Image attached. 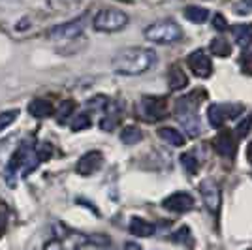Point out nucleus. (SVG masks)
<instances>
[{
    "instance_id": "4be33fe9",
    "label": "nucleus",
    "mask_w": 252,
    "mask_h": 250,
    "mask_svg": "<svg viewBox=\"0 0 252 250\" xmlns=\"http://www.w3.org/2000/svg\"><path fill=\"white\" fill-rule=\"evenodd\" d=\"M211 51L215 53L217 57H230L231 45L226 42V40L219 38V40H213V42H211Z\"/></svg>"
},
{
    "instance_id": "bb28decb",
    "label": "nucleus",
    "mask_w": 252,
    "mask_h": 250,
    "mask_svg": "<svg viewBox=\"0 0 252 250\" xmlns=\"http://www.w3.org/2000/svg\"><path fill=\"white\" fill-rule=\"evenodd\" d=\"M251 126H252V117H251V115H247L241 123L237 125V128H235V134H237L239 137L247 136V134H249V130H251Z\"/></svg>"
},
{
    "instance_id": "c85d7f7f",
    "label": "nucleus",
    "mask_w": 252,
    "mask_h": 250,
    "mask_svg": "<svg viewBox=\"0 0 252 250\" xmlns=\"http://www.w3.org/2000/svg\"><path fill=\"white\" fill-rule=\"evenodd\" d=\"M117 125V115H111V117H104V121H102V128L104 130H113Z\"/></svg>"
},
{
    "instance_id": "f3484780",
    "label": "nucleus",
    "mask_w": 252,
    "mask_h": 250,
    "mask_svg": "<svg viewBox=\"0 0 252 250\" xmlns=\"http://www.w3.org/2000/svg\"><path fill=\"white\" fill-rule=\"evenodd\" d=\"M168 85L171 91H179V89H185L187 85H189V77H187V73L183 72L179 66H173L171 70H169V75H168Z\"/></svg>"
},
{
    "instance_id": "a878e982",
    "label": "nucleus",
    "mask_w": 252,
    "mask_h": 250,
    "mask_svg": "<svg viewBox=\"0 0 252 250\" xmlns=\"http://www.w3.org/2000/svg\"><path fill=\"white\" fill-rule=\"evenodd\" d=\"M74 102L72 100H66V102H63L61 104V107H59V111H57V119H59V123H64L70 115H72V111H74Z\"/></svg>"
},
{
    "instance_id": "393cba45",
    "label": "nucleus",
    "mask_w": 252,
    "mask_h": 250,
    "mask_svg": "<svg viewBox=\"0 0 252 250\" xmlns=\"http://www.w3.org/2000/svg\"><path fill=\"white\" fill-rule=\"evenodd\" d=\"M91 125H93V121H91V117L89 115H77L75 117V121L72 123V130L74 132H79V130H87V128H91Z\"/></svg>"
},
{
    "instance_id": "ddd939ff",
    "label": "nucleus",
    "mask_w": 252,
    "mask_h": 250,
    "mask_svg": "<svg viewBox=\"0 0 252 250\" xmlns=\"http://www.w3.org/2000/svg\"><path fill=\"white\" fill-rule=\"evenodd\" d=\"M29 113L34 117V119H45V117H51L55 113L53 109V104L49 100H42V98H36L29 104Z\"/></svg>"
},
{
    "instance_id": "f03ea898",
    "label": "nucleus",
    "mask_w": 252,
    "mask_h": 250,
    "mask_svg": "<svg viewBox=\"0 0 252 250\" xmlns=\"http://www.w3.org/2000/svg\"><path fill=\"white\" fill-rule=\"evenodd\" d=\"M145 38L155 43H175L183 38V29L173 21H158L145 29Z\"/></svg>"
},
{
    "instance_id": "0eeeda50",
    "label": "nucleus",
    "mask_w": 252,
    "mask_h": 250,
    "mask_svg": "<svg viewBox=\"0 0 252 250\" xmlns=\"http://www.w3.org/2000/svg\"><path fill=\"white\" fill-rule=\"evenodd\" d=\"M141 111L147 117V121H160L168 113V102H166V98L145 96L141 100Z\"/></svg>"
},
{
    "instance_id": "6e6552de",
    "label": "nucleus",
    "mask_w": 252,
    "mask_h": 250,
    "mask_svg": "<svg viewBox=\"0 0 252 250\" xmlns=\"http://www.w3.org/2000/svg\"><path fill=\"white\" fill-rule=\"evenodd\" d=\"M200 192L205 207L209 209L211 213H219V209H220V187L213 179H205V181H201Z\"/></svg>"
},
{
    "instance_id": "aec40b11",
    "label": "nucleus",
    "mask_w": 252,
    "mask_h": 250,
    "mask_svg": "<svg viewBox=\"0 0 252 250\" xmlns=\"http://www.w3.org/2000/svg\"><path fill=\"white\" fill-rule=\"evenodd\" d=\"M141 137H143V132L137 126H126L121 132V141L126 143V145H136V143L141 141Z\"/></svg>"
},
{
    "instance_id": "7c9ffc66",
    "label": "nucleus",
    "mask_w": 252,
    "mask_h": 250,
    "mask_svg": "<svg viewBox=\"0 0 252 250\" xmlns=\"http://www.w3.org/2000/svg\"><path fill=\"white\" fill-rule=\"evenodd\" d=\"M247 158H249V162L252 164V141L249 143V147H247Z\"/></svg>"
},
{
    "instance_id": "a211bd4d",
    "label": "nucleus",
    "mask_w": 252,
    "mask_h": 250,
    "mask_svg": "<svg viewBox=\"0 0 252 250\" xmlns=\"http://www.w3.org/2000/svg\"><path fill=\"white\" fill-rule=\"evenodd\" d=\"M158 136L162 137L166 143H169V145H173V147L185 145V136H183L179 130H175V128H169V126L160 128V130H158Z\"/></svg>"
},
{
    "instance_id": "2f4dec72",
    "label": "nucleus",
    "mask_w": 252,
    "mask_h": 250,
    "mask_svg": "<svg viewBox=\"0 0 252 250\" xmlns=\"http://www.w3.org/2000/svg\"><path fill=\"white\" fill-rule=\"evenodd\" d=\"M4 215H0V231H2V228H4Z\"/></svg>"
},
{
    "instance_id": "6ab92c4d",
    "label": "nucleus",
    "mask_w": 252,
    "mask_h": 250,
    "mask_svg": "<svg viewBox=\"0 0 252 250\" xmlns=\"http://www.w3.org/2000/svg\"><path fill=\"white\" fill-rule=\"evenodd\" d=\"M185 17L189 21L200 25V23H205L209 19V10L207 8H201V6H187L185 8Z\"/></svg>"
},
{
    "instance_id": "9d476101",
    "label": "nucleus",
    "mask_w": 252,
    "mask_h": 250,
    "mask_svg": "<svg viewBox=\"0 0 252 250\" xmlns=\"http://www.w3.org/2000/svg\"><path fill=\"white\" fill-rule=\"evenodd\" d=\"M189 68L190 72L198 77H209L213 72V64L211 59L203 51H194L189 57Z\"/></svg>"
},
{
    "instance_id": "20e7f679",
    "label": "nucleus",
    "mask_w": 252,
    "mask_h": 250,
    "mask_svg": "<svg viewBox=\"0 0 252 250\" xmlns=\"http://www.w3.org/2000/svg\"><path fill=\"white\" fill-rule=\"evenodd\" d=\"M243 105L239 104H213L207 109V119L213 128H220L228 119H235L243 113Z\"/></svg>"
},
{
    "instance_id": "2eb2a0df",
    "label": "nucleus",
    "mask_w": 252,
    "mask_h": 250,
    "mask_svg": "<svg viewBox=\"0 0 252 250\" xmlns=\"http://www.w3.org/2000/svg\"><path fill=\"white\" fill-rule=\"evenodd\" d=\"M233 40L239 47H249L252 43V23L233 27Z\"/></svg>"
},
{
    "instance_id": "5701e85b",
    "label": "nucleus",
    "mask_w": 252,
    "mask_h": 250,
    "mask_svg": "<svg viewBox=\"0 0 252 250\" xmlns=\"http://www.w3.org/2000/svg\"><path fill=\"white\" fill-rule=\"evenodd\" d=\"M171 239L179 243V245H185V247H192L194 245V239H192V233H190V229L187 226H183L181 229H177L173 235H171Z\"/></svg>"
},
{
    "instance_id": "473e14b6",
    "label": "nucleus",
    "mask_w": 252,
    "mask_h": 250,
    "mask_svg": "<svg viewBox=\"0 0 252 250\" xmlns=\"http://www.w3.org/2000/svg\"><path fill=\"white\" fill-rule=\"evenodd\" d=\"M243 2H245L247 6H251V8H252V0H243Z\"/></svg>"
},
{
    "instance_id": "423d86ee",
    "label": "nucleus",
    "mask_w": 252,
    "mask_h": 250,
    "mask_svg": "<svg viewBox=\"0 0 252 250\" xmlns=\"http://www.w3.org/2000/svg\"><path fill=\"white\" fill-rule=\"evenodd\" d=\"M102 164H104V155L100 151H89V153H85L83 156L77 160L75 171L79 175H83V177H89V175L96 173L102 167Z\"/></svg>"
},
{
    "instance_id": "dca6fc26",
    "label": "nucleus",
    "mask_w": 252,
    "mask_h": 250,
    "mask_svg": "<svg viewBox=\"0 0 252 250\" xmlns=\"http://www.w3.org/2000/svg\"><path fill=\"white\" fill-rule=\"evenodd\" d=\"M177 117H179V123H181V126L185 128V132H187L190 137H196L198 134H200L201 125H200V121H198V117H196V113L177 115Z\"/></svg>"
},
{
    "instance_id": "4468645a",
    "label": "nucleus",
    "mask_w": 252,
    "mask_h": 250,
    "mask_svg": "<svg viewBox=\"0 0 252 250\" xmlns=\"http://www.w3.org/2000/svg\"><path fill=\"white\" fill-rule=\"evenodd\" d=\"M128 229H130V233L136 235V237H151V235L155 233V226H153L151 222H147V220H143V219H137V217H134V219L130 220Z\"/></svg>"
},
{
    "instance_id": "cd10ccee",
    "label": "nucleus",
    "mask_w": 252,
    "mask_h": 250,
    "mask_svg": "<svg viewBox=\"0 0 252 250\" xmlns=\"http://www.w3.org/2000/svg\"><path fill=\"white\" fill-rule=\"evenodd\" d=\"M213 27L220 32L226 31V29H228V21H226V17H224L222 13H217V15L213 17Z\"/></svg>"
},
{
    "instance_id": "c756f323",
    "label": "nucleus",
    "mask_w": 252,
    "mask_h": 250,
    "mask_svg": "<svg viewBox=\"0 0 252 250\" xmlns=\"http://www.w3.org/2000/svg\"><path fill=\"white\" fill-rule=\"evenodd\" d=\"M125 250H143V249H141V245L128 241V243H125Z\"/></svg>"
},
{
    "instance_id": "412c9836",
    "label": "nucleus",
    "mask_w": 252,
    "mask_h": 250,
    "mask_svg": "<svg viewBox=\"0 0 252 250\" xmlns=\"http://www.w3.org/2000/svg\"><path fill=\"white\" fill-rule=\"evenodd\" d=\"M181 164L190 175H194L198 171V167H200V162H198V158L194 156V153H183L181 155Z\"/></svg>"
},
{
    "instance_id": "9b49d317",
    "label": "nucleus",
    "mask_w": 252,
    "mask_h": 250,
    "mask_svg": "<svg viewBox=\"0 0 252 250\" xmlns=\"http://www.w3.org/2000/svg\"><path fill=\"white\" fill-rule=\"evenodd\" d=\"M213 145H215V151L224 158H233L235 156V149H237V139L235 136L231 134V132H220L219 136L215 137V141H213Z\"/></svg>"
},
{
    "instance_id": "7ed1b4c3",
    "label": "nucleus",
    "mask_w": 252,
    "mask_h": 250,
    "mask_svg": "<svg viewBox=\"0 0 252 250\" xmlns=\"http://www.w3.org/2000/svg\"><path fill=\"white\" fill-rule=\"evenodd\" d=\"M126 25H128V15L123 10H115V8L100 10L93 19V27L98 32L123 31Z\"/></svg>"
},
{
    "instance_id": "b1692460",
    "label": "nucleus",
    "mask_w": 252,
    "mask_h": 250,
    "mask_svg": "<svg viewBox=\"0 0 252 250\" xmlns=\"http://www.w3.org/2000/svg\"><path fill=\"white\" fill-rule=\"evenodd\" d=\"M19 117V109H8V111H2L0 113V132L6 130L8 126H11Z\"/></svg>"
},
{
    "instance_id": "f8f14e48",
    "label": "nucleus",
    "mask_w": 252,
    "mask_h": 250,
    "mask_svg": "<svg viewBox=\"0 0 252 250\" xmlns=\"http://www.w3.org/2000/svg\"><path fill=\"white\" fill-rule=\"evenodd\" d=\"M201 98H205V91H194V93L187 94V96H183V98H179L177 100V105H175V111L177 115H190V113H196V109H198V105L201 104Z\"/></svg>"
},
{
    "instance_id": "f257e3e1",
    "label": "nucleus",
    "mask_w": 252,
    "mask_h": 250,
    "mask_svg": "<svg viewBox=\"0 0 252 250\" xmlns=\"http://www.w3.org/2000/svg\"><path fill=\"white\" fill-rule=\"evenodd\" d=\"M158 57L153 49L147 47H128L117 53L111 61L113 72L119 75H141L157 66Z\"/></svg>"
},
{
    "instance_id": "1a4fd4ad",
    "label": "nucleus",
    "mask_w": 252,
    "mask_h": 250,
    "mask_svg": "<svg viewBox=\"0 0 252 250\" xmlns=\"http://www.w3.org/2000/svg\"><path fill=\"white\" fill-rule=\"evenodd\" d=\"M162 205L171 213H187L194 207V198L189 192H173L171 196H168L162 201Z\"/></svg>"
},
{
    "instance_id": "39448f33",
    "label": "nucleus",
    "mask_w": 252,
    "mask_h": 250,
    "mask_svg": "<svg viewBox=\"0 0 252 250\" xmlns=\"http://www.w3.org/2000/svg\"><path fill=\"white\" fill-rule=\"evenodd\" d=\"M85 23H87V15L77 17L74 21L57 25V27H53L51 31H49V38H51V40H57V42H61V40H74V38L83 34Z\"/></svg>"
}]
</instances>
